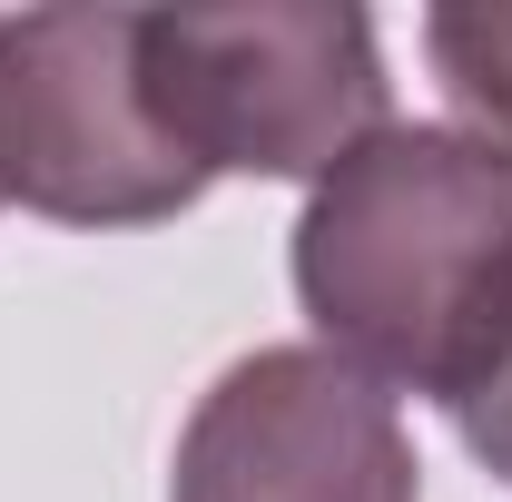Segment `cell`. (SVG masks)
<instances>
[{"mask_svg":"<svg viewBox=\"0 0 512 502\" xmlns=\"http://www.w3.org/2000/svg\"><path fill=\"white\" fill-rule=\"evenodd\" d=\"M296 306L365 384L473 404L512 355V158L404 119L365 138L296 217Z\"/></svg>","mask_w":512,"mask_h":502,"instance_id":"6da1fadb","label":"cell"},{"mask_svg":"<svg viewBox=\"0 0 512 502\" xmlns=\"http://www.w3.org/2000/svg\"><path fill=\"white\" fill-rule=\"evenodd\" d=\"M138 60L168 138L207 178H335L394 128L365 10H138Z\"/></svg>","mask_w":512,"mask_h":502,"instance_id":"7a4b0ae2","label":"cell"},{"mask_svg":"<svg viewBox=\"0 0 512 502\" xmlns=\"http://www.w3.org/2000/svg\"><path fill=\"white\" fill-rule=\"evenodd\" d=\"M0 197L60 227H158L207 197L138 60V10L0 20Z\"/></svg>","mask_w":512,"mask_h":502,"instance_id":"3957f363","label":"cell"},{"mask_svg":"<svg viewBox=\"0 0 512 502\" xmlns=\"http://www.w3.org/2000/svg\"><path fill=\"white\" fill-rule=\"evenodd\" d=\"M424 463L394 414L325 345H256L197 394L168 502H414Z\"/></svg>","mask_w":512,"mask_h":502,"instance_id":"277c9868","label":"cell"},{"mask_svg":"<svg viewBox=\"0 0 512 502\" xmlns=\"http://www.w3.org/2000/svg\"><path fill=\"white\" fill-rule=\"evenodd\" d=\"M424 60L463 109V138L512 158V10L503 0H444L424 10Z\"/></svg>","mask_w":512,"mask_h":502,"instance_id":"5b68a950","label":"cell"},{"mask_svg":"<svg viewBox=\"0 0 512 502\" xmlns=\"http://www.w3.org/2000/svg\"><path fill=\"white\" fill-rule=\"evenodd\" d=\"M453 434H463V453H473L493 483H512V355H503V375L483 384L473 404H453Z\"/></svg>","mask_w":512,"mask_h":502,"instance_id":"8992f818","label":"cell"}]
</instances>
